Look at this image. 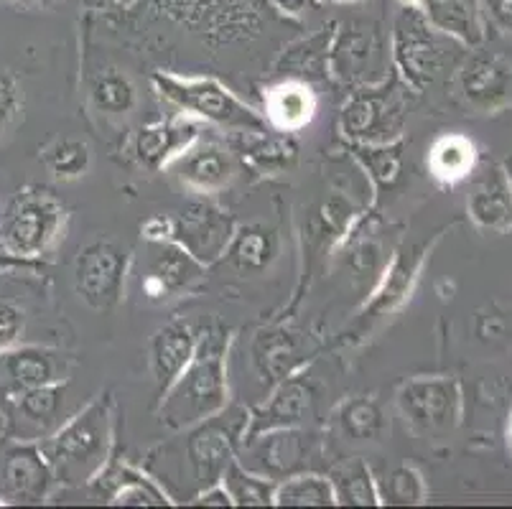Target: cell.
Segmentation results:
<instances>
[{
	"mask_svg": "<svg viewBox=\"0 0 512 509\" xmlns=\"http://www.w3.org/2000/svg\"><path fill=\"white\" fill-rule=\"evenodd\" d=\"M248 426L250 410L227 403L220 413L174 431V436L153 446L143 469L164 487L171 502L192 504L199 492L222 482L248 438Z\"/></svg>",
	"mask_w": 512,
	"mask_h": 509,
	"instance_id": "obj_1",
	"label": "cell"
},
{
	"mask_svg": "<svg viewBox=\"0 0 512 509\" xmlns=\"http://www.w3.org/2000/svg\"><path fill=\"white\" fill-rule=\"evenodd\" d=\"M115 398L100 392L69 415L51 436L41 438V454L62 487H87L113 459Z\"/></svg>",
	"mask_w": 512,
	"mask_h": 509,
	"instance_id": "obj_2",
	"label": "cell"
},
{
	"mask_svg": "<svg viewBox=\"0 0 512 509\" xmlns=\"http://www.w3.org/2000/svg\"><path fill=\"white\" fill-rule=\"evenodd\" d=\"M232 331L227 326H209L197 339L192 362L171 382L158 403V420L169 431L189 428L209 415L220 413L230 403L227 357Z\"/></svg>",
	"mask_w": 512,
	"mask_h": 509,
	"instance_id": "obj_3",
	"label": "cell"
},
{
	"mask_svg": "<svg viewBox=\"0 0 512 509\" xmlns=\"http://www.w3.org/2000/svg\"><path fill=\"white\" fill-rule=\"evenodd\" d=\"M153 84L181 112L204 123L220 125L240 133H268V123L258 110L237 100L225 84L212 77H176V74H153Z\"/></svg>",
	"mask_w": 512,
	"mask_h": 509,
	"instance_id": "obj_4",
	"label": "cell"
},
{
	"mask_svg": "<svg viewBox=\"0 0 512 509\" xmlns=\"http://www.w3.org/2000/svg\"><path fill=\"white\" fill-rule=\"evenodd\" d=\"M459 54V41L426 21L421 8H403L393 28V62L408 90L423 92Z\"/></svg>",
	"mask_w": 512,
	"mask_h": 509,
	"instance_id": "obj_5",
	"label": "cell"
},
{
	"mask_svg": "<svg viewBox=\"0 0 512 509\" xmlns=\"http://www.w3.org/2000/svg\"><path fill=\"white\" fill-rule=\"evenodd\" d=\"M321 459H324V438L319 431L306 426L273 428L245 438L237 454V461L245 469L268 476L273 482L304 471H319Z\"/></svg>",
	"mask_w": 512,
	"mask_h": 509,
	"instance_id": "obj_6",
	"label": "cell"
},
{
	"mask_svg": "<svg viewBox=\"0 0 512 509\" xmlns=\"http://www.w3.org/2000/svg\"><path fill=\"white\" fill-rule=\"evenodd\" d=\"M398 79L367 84L349 97L342 110V133L360 146L400 140L406 128V95Z\"/></svg>",
	"mask_w": 512,
	"mask_h": 509,
	"instance_id": "obj_7",
	"label": "cell"
},
{
	"mask_svg": "<svg viewBox=\"0 0 512 509\" xmlns=\"http://www.w3.org/2000/svg\"><path fill=\"white\" fill-rule=\"evenodd\" d=\"M67 209L49 191H26L13 199L3 222V245L13 258H39L59 240Z\"/></svg>",
	"mask_w": 512,
	"mask_h": 509,
	"instance_id": "obj_8",
	"label": "cell"
},
{
	"mask_svg": "<svg viewBox=\"0 0 512 509\" xmlns=\"http://www.w3.org/2000/svg\"><path fill=\"white\" fill-rule=\"evenodd\" d=\"M130 252L110 240L82 247L74 263V291L92 311H110L123 301Z\"/></svg>",
	"mask_w": 512,
	"mask_h": 509,
	"instance_id": "obj_9",
	"label": "cell"
},
{
	"mask_svg": "<svg viewBox=\"0 0 512 509\" xmlns=\"http://www.w3.org/2000/svg\"><path fill=\"white\" fill-rule=\"evenodd\" d=\"M77 359L51 347L0 349V410L23 392L72 377Z\"/></svg>",
	"mask_w": 512,
	"mask_h": 509,
	"instance_id": "obj_10",
	"label": "cell"
},
{
	"mask_svg": "<svg viewBox=\"0 0 512 509\" xmlns=\"http://www.w3.org/2000/svg\"><path fill=\"white\" fill-rule=\"evenodd\" d=\"M398 410L421 433L449 431L462 415V390L451 377H416L400 385Z\"/></svg>",
	"mask_w": 512,
	"mask_h": 509,
	"instance_id": "obj_11",
	"label": "cell"
},
{
	"mask_svg": "<svg viewBox=\"0 0 512 509\" xmlns=\"http://www.w3.org/2000/svg\"><path fill=\"white\" fill-rule=\"evenodd\" d=\"M57 487V476L41 454L39 441L11 438L0 446V497L3 502L39 504Z\"/></svg>",
	"mask_w": 512,
	"mask_h": 509,
	"instance_id": "obj_12",
	"label": "cell"
},
{
	"mask_svg": "<svg viewBox=\"0 0 512 509\" xmlns=\"http://www.w3.org/2000/svg\"><path fill=\"white\" fill-rule=\"evenodd\" d=\"M235 230V219L227 209L202 199V202L186 204L176 214L171 240L179 242L189 255H194L207 268V265H214L220 258H225Z\"/></svg>",
	"mask_w": 512,
	"mask_h": 509,
	"instance_id": "obj_13",
	"label": "cell"
},
{
	"mask_svg": "<svg viewBox=\"0 0 512 509\" xmlns=\"http://www.w3.org/2000/svg\"><path fill=\"white\" fill-rule=\"evenodd\" d=\"M69 380L23 392L3 408L6 431L18 441H41L62 426L77 410H69Z\"/></svg>",
	"mask_w": 512,
	"mask_h": 509,
	"instance_id": "obj_14",
	"label": "cell"
},
{
	"mask_svg": "<svg viewBox=\"0 0 512 509\" xmlns=\"http://www.w3.org/2000/svg\"><path fill=\"white\" fill-rule=\"evenodd\" d=\"M428 250H431V242H418V245H406L395 252L393 260H390L388 268H385V273L377 280L370 301H367L365 308L360 311L355 326L349 329V334L365 331L370 324H375V321L385 319V316H390L393 311H398V308L411 298V291L413 286H416L418 273H421Z\"/></svg>",
	"mask_w": 512,
	"mask_h": 509,
	"instance_id": "obj_15",
	"label": "cell"
},
{
	"mask_svg": "<svg viewBox=\"0 0 512 509\" xmlns=\"http://www.w3.org/2000/svg\"><path fill=\"white\" fill-rule=\"evenodd\" d=\"M204 265L179 242H151V258L143 273V296L148 301H176L197 291L204 280Z\"/></svg>",
	"mask_w": 512,
	"mask_h": 509,
	"instance_id": "obj_16",
	"label": "cell"
},
{
	"mask_svg": "<svg viewBox=\"0 0 512 509\" xmlns=\"http://www.w3.org/2000/svg\"><path fill=\"white\" fill-rule=\"evenodd\" d=\"M329 69L342 82L377 84L383 82L385 46L380 34L365 23H349L334 31Z\"/></svg>",
	"mask_w": 512,
	"mask_h": 509,
	"instance_id": "obj_17",
	"label": "cell"
},
{
	"mask_svg": "<svg viewBox=\"0 0 512 509\" xmlns=\"http://www.w3.org/2000/svg\"><path fill=\"white\" fill-rule=\"evenodd\" d=\"M316 408V387L304 370L286 377L271 387V395L260 403L258 408L250 410L248 438L258 433L273 431V428H293L306 426V420L314 415Z\"/></svg>",
	"mask_w": 512,
	"mask_h": 509,
	"instance_id": "obj_18",
	"label": "cell"
},
{
	"mask_svg": "<svg viewBox=\"0 0 512 509\" xmlns=\"http://www.w3.org/2000/svg\"><path fill=\"white\" fill-rule=\"evenodd\" d=\"M199 138H202V120L181 115V118H171L138 130L130 143V156L148 171H161V168L171 166L181 153L189 151Z\"/></svg>",
	"mask_w": 512,
	"mask_h": 509,
	"instance_id": "obj_19",
	"label": "cell"
},
{
	"mask_svg": "<svg viewBox=\"0 0 512 509\" xmlns=\"http://www.w3.org/2000/svg\"><path fill=\"white\" fill-rule=\"evenodd\" d=\"M250 357H253L260 382L271 392V387H276L278 382L304 370L309 362V349H306L304 334L286 326H271L255 334Z\"/></svg>",
	"mask_w": 512,
	"mask_h": 509,
	"instance_id": "obj_20",
	"label": "cell"
},
{
	"mask_svg": "<svg viewBox=\"0 0 512 509\" xmlns=\"http://www.w3.org/2000/svg\"><path fill=\"white\" fill-rule=\"evenodd\" d=\"M87 487L97 502L110 507H171V497L146 469L130 464H107Z\"/></svg>",
	"mask_w": 512,
	"mask_h": 509,
	"instance_id": "obj_21",
	"label": "cell"
},
{
	"mask_svg": "<svg viewBox=\"0 0 512 509\" xmlns=\"http://www.w3.org/2000/svg\"><path fill=\"white\" fill-rule=\"evenodd\" d=\"M194 329L186 321H169L166 326L153 334L151 349H148V364L156 382L158 398L171 387V382L184 372V367L192 362L194 349H197Z\"/></svg>",
	"mask_w": 512,
	"mask_h": 509,
	"instance_id": "obj_22",
	"label": "cell"
},
{
	"mask_svg": "<svg viewBox=\"0 0 512 509\" xmlns=\"http://www.w3.org/2000/svg\"><path fill=\"white\" fill-rule=\"evenodd\" d=\"M176 171L189 189L199 194H217L230 186L235 176V161L225 146L199 138L189 151L176 158Z\"/></svg>",
	"mask_w": 512,
	"mask_h": 509,
	"instance_id": "obj_23",
	"label": "cell"
},
{
	"mask_svg": "<svg viewBox=\"0 0 512 509\" xmlns=\"http://www.w3.org/2000/svg\"><path fill=\"white\" fill-rule=\"evenodd\" d=\"M265 123L278 133H299L316 118L319 97L309 82L281 79L265 90Z\"/></svg>",
	"mask_w": 512,
	"mask_h": 509,
	"instance_id": "obj_24",
	"label": "cell"
},
{
	"mask_svg": "<svg viewBox=\"0 0 512 509\" xmlns=\"http://www.w3.org/2000/svg\"><path fill=\"white\" fill-rule=\"evenodd\" d=\"M512 84V64L500 54H474L459 74V87L469 105L490 110L507 97Z\"/></svg>",
	"mask_w": 512,
	"mask_h": 509,
	"instance_id": "obj_25",
	"label": "cell"
},
{
	"mask_svg": "<svg viewBox=\"0 0 512 509\" xmlns=\"http://www.w3.org/2000/svg\"><path fill=\"white\" fill-rule=\"evenodd\" d=\"M469 214L484 230H505L512 222V186L505 168H484L469 194Z\"/></svg>",
	"mask_w": 512,
	"mask_h": 509,
	"instance_id": "obj_26",
	"label": "cell"
},
{
	"mask_svg": "<svg viewBox=\"0 0 512 509\" xmlns=\"http://www.w3.org/2000/svg\"><path fill=\"white\" fill-rule=\"evenodd\" d=\"M418 8L441 34L467 46L482 44L484 21L479 0H421Z\"/></svg>",
	"mask_w": 512,
	"mask_h": 509,
	"instance_id": "obj_27",
	"label": "cell"
},
{
	"mask_svg": "<svg viewBox=\"0 0 512 509\" xmlns=\"http://www.w3.org/2000/svg\"><path fill=\"white\" fill-rule=\"evenodd\" d=\"M337 23L309 36V39L293 44L278 62L276 72L283 74V79H301V82H314L324 79L329 74V51H332V39Z\"/></svg>",
	"mask_w": 512,
	"mask_h": 509,
	"instance_id": "obj_28",
	"label": "cell"
},
{
	"mask_svg": "<svg viewBox=\"0 0 512 509\" xmlns=\"http://www.w3.org/2000/svg\"><path fill=\"white\" fill-rule=\"evenodd\" d=\"M225 255L242 273H263L271 268L278 255V235L263 224H248L242 230H235Z\"/></svg>",
	"mask_w": 512,
	"mask_h": 509,
	"instance_id": "obj_29",
	"label": "cell"
},
{
	"mask_svg": "<svg viewBox=\"0 0 512 509\" xmlns=\"http://www.w3.org/2000/svg\"><path fill=\"white\" fill-rule=\"evenodd\" d=\"M477 148L467 135L449 133L436 140L428 151V171L441 184H456L472 174Z\"/></svg>",
	"mask_w": 512,
	"mask_h": 509,
	"instance_id": "obj_30",
	"label": "cell"
},
{
	"mask_svg": "<svg viewBox=\"0 0 512 509\" xmlns=\"http://www.w3.org/2000/svg\"><path fill=\"white\" fill-rule=\"evenodd\" d=\"M334 423L349 441H380L388 431V420H385L383 408L375 398L367 395H355V398L344 400L334 413Z\"/></svg>",
	"mask_w": 512,
	"mask_h": 509,
	"instance_id": "obj_31",
	"label": "cell"
},
{
	"mask_svg": "<svg viewBox=\"0 0 512 509\" xmlns=\"http://www.w3.org/2000/svg\"><path fill=\"white\" fill-rule=\"evenodd\" d=\"M90 100L107 118H123L138 107V90L123 69H102L90 79Z\"/></svg>",
	"mask_w": 512,
	"mask_h": 509,
	"instance_id": "obj_32",
	"label": "cell"
},
{
	"mask_svg": "<svg viewBox=\"0 0 512 509\" xmlns=\"http://www.w3.org/2000/svg\"><path fill=\"white\" fill-rule=\"evenodd\" d=\"M329 479H332L337 504L342 507H380L383 504L377 479L362 459H349L334 466Z\"/></svg>",
	"mask_w": 512,
	"mask_h": 509,
	"instance_id": "obj_33",
	"label": "cell"
},
{
	"mask_svg": "<svg viewBox=\"0 0 512 509\" xmlns=\"http://www.w3.org/2000/svg\"><path fill=\"white\" fill-rule=\"evenodd\" d=\"M332 479L321 471H304L276 484L273 507H334Z\"/></svg>",
	"mask_w": 512,
	"mask_h": 509,
	"instance_id": "obj_34",
	"label": "cell"
},
{
	"mask_svg": "<svg viewBox=\"0 0 512 509\" xmlns=\"http://www.w3.org/2000/svg\"><path fill=\"white\" fill-rule=\"evenodd\" d=\"M222 484H225L227 494H230L232 507H273L278 482L245 469L235 459L230 464V469L225 471V476H222Z\"/></svg>",
	"mask_w": 512,
	"mask_h": 509,
	"instance_id": "obj_35",
	"label": "cell"
},
{
	"mask_svg": "<svg viewBox=\"0 0 512 509\" xmlns=\"http://www.w3.org/2000/svg\"><path fill=\"white\" fill-rule=\"evenodd\" d=\"M158 11L166 13L169 18L179 23H209V34H217L222 39H232L235 36V28L230 26V21L225 18V13L220 11L222 0H156Z\"/></svg>",
	"mask_w": 512,
	"mask_h": 509,
	"instance_id": "obj_36",
	"label": "cell"
},
{
	"mask_svg": "<svg viewBox=\"0 0 512 509\" xmlns=\"http://www.w3.org/2000/svg\"><path fill=\"white\" fill-rule=\"evenodd\" d=\"M352 153L365 168L370 179L377 186H393L403 168V143L393 140V143H383V146H360L355 143Z\"/></svg>",
	"mask_w": 512,
	"mask_h": 509,
	"instance_id": "obj_37",
	"label": "cell"
},
{
	"mask_svg": "<svg viewBox=\"0 0 512 509\" xmlns=\"http://www.w3.org/2000/svg\"><path fill=\"white\" fill-rule=\"evenodd\" d=\"M44 161L49 171L62 181H74L90 171L92 151L85 140L62 138L57 140L49 151L44 153Z\"/></svg>",
	"mask_w": 512,
	"mask_h": 509,
	"instance_id": "obj_38",
	"label": "cell"
},
{
	"mask_svg": "<svg viewBox=\"0 0 512 509\" xmlns=\"http://www.w3.org/2000/svg\"><path fill=\"white\" fill-rule=\"evenodd\" d=\"M380 489V502L395 504V507H416V504L426 502V482L413 466H395L388 476H385L383 487Z\"/></svg>",
	"mask_w": 512,
	"mask_h": 509,
	"instance_id": "obj_39",
	"label": "cell"
},
{
	"mask_svg": "<svg viewBox=\"0 0 512 509\" xmlns=\"http://www.w3.org/2000/svg\"><path fill=\"white\" fill-rule=\"evenodd\" d=\"M250 158L263 168H286L296 158V146L286 135L273 138L268 133H255V143L250 146Z\"/></svg>",
	"mask_w": 512,
	"mask_h": 509,
	"instance_id": "obj_40",
	"label": "cell"
},
{
	"mask_svg": "<svg viewBox=\"0 0 512 509\" xmlns=\"http://www.w3.org/2000/svg\"><path fill=\"white\" fill-rule=\"evenodd\" d=\"M380 260H383V250H380V242L375 237H357L347 250L349 268L362 278L367 273H375L380 268Z\"/></svg>",
	"mask_w": 512,
	"mask_h": 509,
	"instance_id": "obj_41",
	"label": "cell"
},
{
	"mask_svg": "<svg viewBox=\"0 0 512 509\" xmlns=\"http://www.w3.org/2000/svg\"><path fill=\"white\" fill-rule=\"evenodd\" d=\"M18 107H21V90H18L16 79L6 69H0V135L11 128Z\"/></svg>",
	"mask_w": 512,
	"mask_h": 509,
	"instance_id": "obj_42",
	"label": "cell"
},
{
	"mask_svg": "<svg viewBox=\"0 0 512 509\" xmlns=\"http://www.w3.org/2000/svg\"><path fill=\"white\" fill-rule=\"evenodd\" d=\"M23 331V314L11 303L0 301V349H8L16 344Z\"/></svg>",
	"mask_w": 512,
	"mask_h": 509,
	"instance_id": "obj_43",
	"label": "cell"
},
{
	"mask_svg": "<svg viewBox=\"0 0 512 509\" xmlns=\"http://www.w3.org/2000/svg\"><path fill=\"white\" fill-rule=\"evenodd\" d=\"M479 6L484 8V13L492 18L497 28L512 31V0H479Z\"/></svg>",
	"mask_w": 512,
	"mask_h": 509,
	"instance_id": "obj_44",
	"label": "cell"
},
{
	"mask_svg": "<svg viewBox=\"0 0 512 509\" xmlns=\"http://www.w3.org/2000/svg\"><path fill=\"white\" fill-rule=\"evenodd\" d=\"M194 507H232V499L230 494H227L225 484H212L209 489H204V492H199L197 497L192 499Z\"/></svg>",
	"mask_w": 512,
	"mask_h": 509,
	"instance_id": "obj_45",
	"label": "cell"
},
{
	"mask_svg": "<svg viewBox=\"0 0 512 509\" xmlns=\"http://www.w3.org/2000/svg\"><path fill=\"white\" fill-rule=\"evenodd\" d=\"M141 232H143V237H146L148 242L171 240V235H174V219L151 217L146 224H143Z\"/></svg>",
	"mask_w": 512,
	"mask_h": 509,
	"instance_id": "obj_46",
	"label": "cell"
},
{
	"mask_svg": "<svg viewBox=\"0 0 512 509\" xmlns=\"http://www.w3.org/2000/svg\"><path fill=\"white\" fill-rule=\"evenodd\" d=\"M271 3L288 18H304L306 13L319 8V0H271Z\"/></svg>",
	"mask_w": 512,
	"mask_h": 509,
	"instance_id": "obj_47",
	"label": "cell"
},
{
	"mask_svg": "<svg viewBox=\"0 0 512 509\" xmlns=\"http://www.w3.org/2000/svg\"><path fill=\"white\" fill-rule=\"evenodd\" d=\"M0 265H31V263L23 258H13V255H0Z\"/></svg>",
	"mask_w": 512,
	"mask_h": 509,
	"instance_id": "obj_48",
	"label": "cell"
},
{
	"mask_svg": "<svg viewBox=\"0 0 512 509\" xmlns=\"http://www.w3.org/2000/svg\"><path fill=\"white\" fill-rule=\"evenodd\" d=\"M398 3L403 8H418V6H421V0H398Z\"/></svg>",
	"mask_w": 512,
	"mask_h": 509,
	"instance_id": "obj_49",
	"label": "cell"
},
{
	"mask_svg": "<svg viewBox=\"0 0 512 509\" xmlns=\"http://www.w3.org/2000/svg\"><path fill=\"white\" fill-rule=\"evenodd\" d=\"M505 174H507V179H510V186H512V156L507 158V163H505Z\"/></svg>",
	"mask_w": 512,
	"mask_h": 509,
	"instance_id": "obj_50",
	"label": "cell"
},
{
	"mask_svg": "<svg viewBox=\"0 0 512 509\" xmlns=\"http://www.w3.org/2000/svg\"><path fill=\"white\" fill-rule=\"evenodd\" d=\"M6 426H8L6 413H3V410H0V433H6Z\"/></svg>",
	"mask_w": 512,
	"mask_h": 509,
	"instance_id": "obj_51",
	"label": "cell"
},
{
	"mask_svg": "<svg viewBox=\"0 0 512 509\" xmlns=\"http://www.w3.org/2000/svg\"><path fill=\"white\" fill-rule=\"evenodd\" d=\"M507 443H510L512 448V418H510V426H507Z\"/></svg>",
	"mask_w": 512,
	"mask_h": 509,
	"instance_id": "obj_52",
	"label": "cell"
},
{
	"mask_svg": "<svg viewBox=\"0 0 512 509\" xmlns=\"http://www.w3.org/2000/svg\"><path fill=\"white\" fill-rule=\"evenodd\" d=\"M332 3H355V0H332Z\"/></svg>",
	"mask_w": 512,
	"mask_h": 509,
	"instance_id": "obj_53",
	"label": "cell"
},
{
	"mask_svg": "<svg viewBox=\"0 0 512 509\" xmlns=\"http://www.w3.org/2000/svg\"><path fill=\"white\" fill-rule=\"evenodd\" d=\"M118 3H130V0H118Z\"/></svg>",
	"mask_w": 512,
	"mask_h": 509,
	"instance_id": "obj_54",
	"label": "cell"
}]
</instances>
